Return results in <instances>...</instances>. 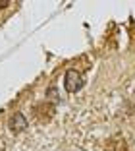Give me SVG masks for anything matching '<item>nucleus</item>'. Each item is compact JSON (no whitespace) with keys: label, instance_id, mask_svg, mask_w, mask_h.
<instances>
[{"label":"nucleus","instance_id":"7ed1b4c3","mask_svg":"<svg viewBox=\"0 0 135 151\" xmlns=\"http://www.w3.org/2000/svg\"><path fill=\"white\" fill-rule=\"evenodd\" d=\"M8 126H10L12 132H23V130H27V118L21 114V112H16V114L10 118Z\"/></svg>","mask_w":135,"mask_h":151},{"label":"nucleus","instance_id":"f03ea898","mask_svg":"<svg viewBox=\"0 0 135 151\" xmlns=\"http://www.w3.org/2000/svg\"><path fill=\"white\" fill-rule=\"evenodd\" d=\"M33 112L37 114V118H39V120H50V118H52V114H54V107L48 101H44V103H39V105L33 109Z\"/></svg>","mask_w":135,"mask_h":151},{"label":"nucleus","instance_id":"39448f33","mask_svg":"<svg viewBox=\"0 0 135 151\" xmlns=\"http://www.w3.org/2000/svg\"><path fill=\"white\" fill-rule=\"evenodd\" d=\"M4 6H8V2H0V8H4Z\"/></svg>","mask_w":135,"mask_h":151},{"label":"nucleus","instance_id":"20e7f679","mask_svg":"<svg viewBox=\"0 0 135 151\" xmlns=\"http://www.w3.org/2000/svg\"><path fill=\"white\" fill-rule=\"evenodd\" d=\"M46 97H50V101H58V91H56L54 87H50V89L46 91Z\"/></svg>","mask_w":135,"mask_h":151},{"label":"nucleus","instance_id":"f257e3e1","mask_svg":"<svg viewBox=\"0 0 135 151\" xmlns=\"http://www.w3.org/2000/svg\"><path fill=\"white\" fill-rule=\"evenodd\" d=\"M83 85V78L79 76V72L75 70H68L66 72V78H64V87L70 91V93H75V91H79Z\"/></svg>","mask_w":135,"mask_h":151}]
</instances>
